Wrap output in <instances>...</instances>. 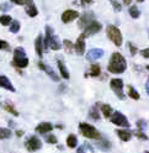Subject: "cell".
Instances as JSON below:
<instances>
[{
  "mask_svg": "<svg viewBox=\"0 0 149 153\" xmlns=\"http://www.w3.org/2000/svg\"><path fill=\"white\" fill-rule=\"evenodd\" d=\"M126 68H127V62L125 59V57L118 52L112 53L110 62H108L107 71L114 74H121L126 71Z\"/></svg>",
  "mask_w": 149,
  "mask_h": 153,
  "instance_id": "6da1fadb",
  "label": "cell"
},
{
  "mask_svg": "<svg viewBox=\"0 0 149 153\" xmlns=\"http://www.w3.org/2000/svg\"><path fill=\"white\" fill-rule=\"evenodd\" d=\"M79 132L84 137L90 138V140H101V133L94 127L89 125L88 122H80L79 123Z\"/></svg>",
  "mask_w": 149,
  "mask_h": 153,
  "instance_id": "7a4b0ae2",
  "label": "cell"
},
{
  "mask_svg": "<svg viewBox=\"0 0 149 153\" xmlns=\"http://www.w3.org/2000/svg\"><path fill=\"white\" fill-rule=\"evenodd\" d=\"M106 33H107V37L115 43V46L121 47V45H122V33H121V31L116 26L108 25L106 28Z\"/></svg>",
  "mask_w": 149,
  "mask_h": 153,
  "instance_id": "3957f363",
  "label": "cell"
},
{
  "mask_svg": "<svg viewBox=\"0 0 149 153\" xmlns=\"http://www.w3.org/2000/svg\"><path fill=\"white\" fill-rule=\"evenodd\" d=\"M110 120H111V122H112L114 125H116V126L126 127V128H128L129 126H131V125H129V122H128V120H127V117L125 116L122 112H119V111H115V112H112V115H111Z\"/></svg>",
  "mask_w": 149,
  "mask_h": 153,
  "instance_id": "277c9868",
  "label": "cell"
},
{
  "mask_svg": "<svg viewBox=\"0 0 149 153\" xmlns=\"http://www.w3.org/2000/svg\"><path fill=\"white\" fill-rule=\"evenodd\" d=\"M110 87H111V89L115 91V94L117 95V98L122 99V100L125 99V94H123V91H122V88H123V82H122V79H118V78L111 79Z\"/></svg>",
  "mask_w": 149,
  "mask_h": 153,
  "instance_id": "5b68a950",
  "label": "cell"
},
{
  "mask_svg": "<svg viewBox=\"0 0 149 153\" xmlns=\"http://www.w3.org/2000/svg\"><path fill=\"white\" fill-rule=\"evenodd\" d=\"M101 28H102V25H101L100 22H97V21H92L91 24H89L85 28H84L83 35L85 36V37H90V36H92V35H95V33L100 32V31H101Z\"/></svg>",
  "mask_w": 149,
  "mask_h": 153,
  "instance_id": "8992f818",
  "label": "cell"
},
{
  "mask_svg": "<svg viewBox=\"0 0 149 153\" xmlns=\"http://www.w3.org/2000/svg\"><path fill=\"white\" fill-rule=\"evenodd\" d=\"M25 146H26L27 151L35 152V151H38L42 147V142L37 136H32L25 142Z\"/></svg>",
  "mask_w": 149,
  "mask_h": 153,
  "instance_id": "52a82bcc",
  "label": "cell"
},
{
  "mask_svg": "<svg viewBox=\"0 0 149 153\" xmlns=\"http://www.w3.org/2000/svg\"><path fill=\"white\" fill-rule=\"evenodd\" d=\"M92 21H94V14L92 13H85V14H83L79 19V22H78V26L81 28H85L89 24H91Z\"/></svg>",
  "mask_w": 149,
  "mask_h": 153,
  "instance_id": "ba28073f",
  "label": "cell"
},
{
  "mask_svg": "<svg viewBox=\"0 0 149 153\" xmlns=\"http://www.w3.org/2000/svg\"><path fill=\"white\" fill-rule=\"evenodd\" d=\"M74 50H75L78 56H83L84 52H85V36H84L83 33L78 37L77 43H75V46H74Z\"/></svg>",
  "mask_w": 149,
  "mask_h": 153,
  "instance_id": "9c48e42d",
  "label": "cell"
},
{
  "mask_svg": "<svg viewBox=\"0 0 149 153\" xmlns=\"http://www.w3.org/2000/svg\"><path fill=\"white\" fill-rule=\"evenodd\" d=\"M79 17V13L75 11V10H66L63 14H62V21L64 24H68V22H72L73 20Z\"/></svg>",
  "mask_w": 149,
  "mask_h": 153,
  "instance_id": "30bf717a",
  "label": "cell"
},
{
  "mask_svg": "<svg viewBox=\"0 0 149 153\" xmlns=\"http://www.w3.org/2000/svg\"><path fill=\"white\" fill-rule=\"evenodd\" d=\"M25 1V10L27 13V15H29L30 17H35L37 16V14H38V10L36 9L35 4H33V0H24Z\"/></svg>",
  "mask_w": 149,
  "mask_h": 153,
  "instance_id": "8fae6325",
  "label": "cell"
},
{
  "mask_svg": "<svg viewBox=\"0 0 149 153\" xmlns=\"http://www.w3.org/2000/svg\"><path fill=\"white\" fill-rule=\"evenodd\" d=\"M38 68L42 69V71H44V72L47 73V74L51 76V78L54 80V82H59V76L57 75V73H55V72L51 68V67H48L47 64H44L43 62H38Z\"/></svg>",
  "mask_w": 149,
  "mask_h": 153,
  "instance_id": "7c38bea8",
  "label": "cell"
},
{
  "mask_svg": "<svg viewBox=\"0 0 149 153\" xmlns=\"http://www.w3.org/2000/svg\"><path fill=\"white\" fill-rule=\"evenodd\" d=\"M104 56V51L101 48H92L86 53V59L88 61H96Z\"/></svg>",
  "mask_w": 149,
  "mask_h": 153,
  "instance_id": "4fadbf2b",
  "label": "cell"
},
{
  "mask_svg": "<svg viewBox=\"0 0 149 153\" xmlns=\"http://www.w3.org/2000/svg\"><path fill=\"white\" fill-rule=\"evenodd\" d=\"M52 130H53V126L49 122H41L40 125H37V127H36V132L40 133V135H46V133L51 132Z\"/></svg>",
  "mask_w": 149,
  "mask_h": 153,
  "instance_id": "5bb4252c",
  "label": "cell"
},
{
  "mask_svg": "<svg viewBox=\"0 0 149 153\" xmlns=\"http://www.w3.org/2000/svg\"><path fill=\"white\" fill-rule=\"evenodd\" d=\"M35 48H36V53H37V56H38V57H42V56H43V52H44V42H43V37H42V35H40L38 37L36 38Z\"/></svg>",
  "mask_w": 149,
  "mask_h": 153,
  "instance_id": "9a60e30c",
  "label": "cell"
},
{
  "mask_svg": "<svg viewBox=\"0 0 149 153\" xmlns=\"http://www.w3.org/2000/svg\"><path fill=\"white\" fill-rule=\"evenodd\" d=\"M0 87L9 90V91H15V88H14V85L11 84V82L9 80L5 75H0Z\"/></svg>",
  "mask_w": 149,
  "mask_h": 153,
  "instance_id": "2e32d148",
  "label": "cell"
},
{
  "mask_svg": "<svg viewBox=\"0 0 149 153\" xmlns=\"http://www.w3.org/2000/svg\"><path fill=\"white\" fill-rule=\"evenodd\" d=\"M116 132H117L119 140L123 141V142H128L129 140L132 138V132L128 131V130H117Z\"/></svg>",
  "mask_w": 149,
  "mask_h": 153,
  "instance_id": "e0dca14e",
  "label": "cell"
},
{
  "mask_svg": "<svg viewBox=\"0 0 149 153\" xmlns=\"http://www.w3.org/2000/svg\"><path fill=\"white\" fill-rule=\"evenodd\" d=\"M11 64L14 67H16V68H26L27 65H29V59H27V57L26 58H21V59H13Z\"/></svg>",
  "mask_w": 149,
  "mask_h": 153,
  "instance_id": "ac0fdd59",
  "label": "cell"
},
{
  "mask_svg": "<svg viewBox=\"0 0 149 153\" xmlns=\"http://www.w3.org/2000/svg\"><path fill=\"white\" fill-rule=\"evenodd\" d=\"M57 63H58V68H59V72H60V75L63 76L64 79H69V72H68V69H67V67H66V64H64L60 59H58L57 61Z\"/></svg>",
  "mask_w": 149,
  "mask_h": 153,
  "instance_id": "d6986e66",
  "label": "cell"
},
{
  "mask_svg": "<svg viewBox=\"0 0 149 153\" xmlns=\"http://www.w3.org/2000/svg\"><path fill=\"white\" fill-rule=\"evenodd\" d=\"M49 47H51L52 50H54V51H58V50L62 48V43L59 42V40H58V37H57V36L52 35L51 41H49Z\"/></svg>",
  "mask_w": 149,
  "mask_h": 153,
  "instance_id": "ffe728a7",
  "label": "cell"
},
{
  "mask_svg": "<svg viewBox=\"0 0 149 153\" xmlns=\"http://www.w3.org/2000/svg\"><path fill=\"white\" fill-rule=\"evenodd\" d=\"M101 112L104 115V117L110 119L111 115H112V108H111L108 104H102L101 105Z\"/></svg>",
  "mask_w": 149,
  "mask_h": 153,
  "instance_id": "44dd1931",
  "label": "cell"
},
{
  "mask_svg": "<svg viewBox=\"0 0 149 153\" xmlns=\"http://www.w3.org/2000/svg\"><path fill=\"white\" fill-rule=\"evenodd\" d=\"M96 147L100 151H108L111 148V143L107 140H105V138H101V141L96 143Z\"/></svg>",
  "mask_w": 149,
  "mask_h": 153,
  "instance_id": "7402d4cb",
  "label": "cell"
},
{
  "mask_svg": "<svg viewBox=\"0 0 149 153\" xmlns=\"http://www.w3.org/2000/svg\"><path fill=\"white\" fill-rule=\"evenodd\" d=\"M99 106H100V104L97 102V104H95L94 106H92L91 109H90V117L91 119H94V120H99L100 119V112H99Z\"/></svg>",
  "mask_w": 149,
  "mask_h": 153,
  "instance_id": "603a6c76",
  "label": "cell"
},
{
  "mask_svg": "<svg viewBox=\"0 0 149 153\" xmlns=\"http://www.w3.org/2000/svg\"><path fill=\"white\" fill-rule=\"evenodd\" d=\"M14 58L15 59H21V58H26V52L22 47H17L14 50Z\"/></svg>",
  "mask_w": 149,
  "mask_h": 153,
  "instance_id": "cb8c5ba5",
  "label": "cell"
},
{
  "mask_svg": "<svg viewBox=\"0 0 149 153\" xmlns=\"http://www.w3.org/2000/svg\"><path fill=\"white\" fill-rule=\"evenodd\" d=\"M78 145V138L75 135H69L67 138V146L69 148H75Z\"/></svg>",
  "mask_w": 149,
  "mask_h": 153,
  "instance_id": "d4e9b609",
  "label": "cell"
},
{
  "mask_svg": "<svg viewBox=\"0 0 149 153\" xmlns=\"http://www.w3.org/2000/svg\"><path fill=\"white\" fill-rule=\"evenodd\" d=\"M3 106H4V109H5L7 112L13 114L14 116H18V111H17V110L14 108V105H13V104H10L9 101H6V102H4V105H3Z\"/></svg>",
  "mask_w": 149,
  "mask_h": 153,
  "instance_id": "484cf974",
  "label": "cell"
},
{
  "mask_svg": "<svg viewBox=\"0 0 149 153\" xmlns=\"http://www.w3.org/2000/svg\"><path fill=\"white\" fill-rule=\"evenodd\" d=\"M101 74V67L100 64H91L90 67V75L91 76H99Z\"/></svg>",
  "mask_w": 149,
  "mask_h": 153,
  "instance_id": "4316f807",
  "label": "cell"
},
{
  "mask_svg": "<svg viewBox=\"0 0 149 153\" xmlns=\"http://www.w3.org/2000/svg\"><path fill=\"white\" fill-rule=\"evenodd\" d=\"M13 136V132L7 128H1L0 127V140H6V138H10Z\"/></svg>",
  "mask_w": 149,
  "mask_h": 153,
  "instance_id": "83f0119b",
  "label": "cell"
},
{
  "mask_svg": "<svg viewBox=\"0 0 149 153\" xmlns=\"http://www.w3.org/2000/svg\"><path fill=\"white\" fill-rule=\"evenodd\" d=\"M128 97L132 98V99H134V100H138V99H139L138 91L132 87V85H128Z\"/></svg>",
  "mask_w": 149,
  "mask_h": 153,
  "instance_id": "f1b7e54d",
  "label": "cell"
},
{
  "mask_svg": "<svg viewBox=\"0 0 149 153\" xmlns=\"http://www.w3.org/2000/svg\"><path fill=\"white\" fill-rule=\"evenodd\" d=\"M129 15H131V17H133V19H138L139 16H141V11L138 10V7L136 6V5H132L131 7H129Z\"/></svg>",
  "mask_w": 149,
  "mask_h": 153,
  "instance_id": "f546056e",
  "label": "cell"
},
{
  "mask_svg": "<svg viewBox=\"0 0 149 153\" xmlns=\"http://www.w3.org/2000/svg\"><path fill=\"white\" fill-rule=\"evenodd\" d=\"M11 22H13L11 16H9V15H1L0 16V24H1L3 26H7V25H10Z\"/></svg>",
  "mask_w": 149,
  "mask_h": 153,
  "instance_id": "4dcf8cb0",
  "label": "cell"
},
{
  "mask_svg": "<svg viewBox=\"0 0 149 153\" xmlns=\"http://www.w3.org/2000/svg\"><path fill=\"white\" fill-rule=\"evenodd\" d=\"M18 30H20V22L17 20H14L11 22V26H10V32L16 33V32H18Z\"/></svg>",
  "mask_w": 149,
  "mask_h": 153,
  "instance_id": "1f68e13d",
  "label": "cell"
},
{
  "mask_svg": "<svg viewBox=\"0 0 149 153\" xmlns=\"http://www.w3.org/2000/svg\"><path fill=\"white\" fill-rule=\"evenodd\" d=\"M63 45H64V48H66V51H67L68 53H72V51H73V48H74V45H73L69 40H64V41H63Z\"/></svg>",
  "mask_w": 149,
  "mask_h": 153,
  "instance_id": "d6a6232c",
  "label": "cell"
},
{
  "mask_svg": "<svg viewBox=\"0 0 149 153\" xmlns=\"http://www.w3.org/2000/svg\"><path fill=\"white\" fill-rule=\"evenodd\" d=\"M134 135H136V136H137L139 140H143V141H147V140H148V136L145 135V133H144L142 130H139V128H138V130L134 132Z\"/></svg>",
  "mask_w": 149,
  "mask_h": 153,
  "instance_id": "836d02e7",
  "label": "cell"
},
{
  "mask_svg": "<svg viewBox=\"0 0 149 153\" xmlns=\"http://www.w3.org/2000/svg\"><path fill=\"white\" fill-rule=\"evenodd\" d=\"M46 141H47L48 143H51V145H55V143L58 142L57 137H55L54 135H47V137H46Z\"/></svg>",
  "mask_w": 149,
  "mask_h": 153,
  "instance_id": "e575fe53",
  "label": "cell"
},
{
  "mask_svg": "<svg viewBox=\"0 0 149 153\" xmlns=\"http://www.w3.org/2000/svg\"><path fill=\"white\" fill-rule=\"evenodd\" d=\"M110 1H111V4H112V6H114V9H115V11H121V10H122L121 3L116 1V0H110Z\"/></svg>",
  "mask_w": 149,
  "mask_h": 153,
  "instance_id": "d590c367",
  "label": "cell"
},
{
  "mask_svg": "<svg viewBox=\"0 0 149 153\" xmlns=\"http://www.w3.org/2000/svg\"><path fill=\"white\" fill-rule=\"evenodd\" d=\"M0 50H4V51H10V46L6 41L0 40Z\"/></svg>",
  "mask_w": 149,
  "mask_h": 153,
  "instance_id": "8d00e7d4",
  "label": "cell"
},
{
  "mask_svg": "<svg viewBox=\"0 0 149 153\" xmlns=\"http://www.w3.org/2000/svg\"><path fill=\"white\" fill-rule=\"evenodd\" d=\"M137 126H138L139 130L143 131V130L147 127V121H144V120H138V121H137Z\"/></svg>",
  "mask_w": 149,
  "mask_h": 153,
  "instance_id": "74e56055",
  "label": "cell"
},
{
  "mask_svg": "<svg viewBox=\"0 0 149 153\" xmlns=\"http://www.w3.org/2000/svg\"><path fill=\"white\" fill-rule=\"evenodd\" d=\"M10 9H11V5L7 4V3H3L0 5V10L1 11H7V10H10Z\"/></svg>",
  "mask_w": 149,
  "mask_h": 153,
  "instance_id": "f35d334b",
  "label": "cell"
},
{
  "mask_svg": "<svg viewBox=\"0 0 149 153\" xmlns=\"http://www.w3.org/2000/svg\"><path fill=\"white\" fill-rule=\"evenodd\" d=\"M128 46H129V51H131V54H132V56H134V54L137 53V48H136V46H134V45H132L131 42L128 43Z\"/></svg>",
  "mask_w": 149,
  "mask_h": 153,
  "instance_id": "ab89813d",
  "label": "cell"
},
{
  "mask_svg": "<svg viewBox=\"0 0 149 153\" xmlns=\"http://www.w3.org/2000/svg\"><path fill=\"white\" fill-rule=\"evenodd\" d=\"M141 56H143L144 58H149V48L142 50V51H141Z\"/></svg>",
  "mask_w": 149,
  "mask_h": 153,
  "instance_id": "60d3db41",
  "label": "cell"
},
{
  "mask_svg": "<svg viewBox=\"0 0 149 153\" xmlns=\"http://www.w3.org/2000/svg\"><path fill=\"white\" fill-rule=\"evenodd\" d=\"M94 0H80V4L83 5V6H85V5H90Z\"/></svg>",
  "mask_w": 149,
  "mask_h": 153,
  "instance_id": "b9f144b4",
  "label": "cell"
},
{
  "mask_svg": "<svg viewBox=\"0 0 149 153\" xmlns=\"http://www.w3.org/2000/svg\"><path fill=\"white\" fill-rule=\"evenodd\" d=\"M77 153H85V145H83L81 147H79Z\"/></svg>",
  "mask_w": 149,
  "mask_h": 153,
  "instance_id": "7bdbcfd3",
  "label": "cell"
},
{
  "mask_svg": "<svg viewBox=\"0 0 149 153\" xmlns=\"http://www.w3.org/2000/svg\"><path fill=\"white\" fill-rule=\"evenodd\" d=\"M11 1L15 3V4H17V5H24V4H25L24 0H11Z\"/></svg>",
  "mask_w": 149,
  "mask_h": 153,
  "instance_id": "ee69618b",
  "label": "cell"
},
{
  "mask_svg": "<svg viewBox=\"0 0 149 153\" xmlns=\"http://www.w3.org/2000/svg\"><path fill=\"white\" fill-rule=\"evenodd\" d=\"M16 136H17V137H21V136H24V131H21V130H17V131H16Z\"/></svg>",
  "mask_w": 149,
  "mask_h": 153,
  "instance_id": "f6af8a7d",
  "label": "cell"
},
{
  "mask_svg": "<svg viewBox=\"0 0 149 153\" xmlns=\"http://www.w3.org/2000/svg\"><path fill=\"white\" fill-rule=\"evenodd\" d=\"M122 1H123V4H125V5H131L132 0H122Z\"/></svg>",
  "mask_w": 149,
  "mask_h": 153,
  "instance_id": "bcb514c9",
  "label": "cell"
},
{
  "mask_svg": "<svg viewBox=\"0 0 149 153\" xmlns=\"http://www.w3.org/2000/svg\"><path fill=\"white\" fill-rule=\"evenodd\" d=\"M145 90H147V93H148V95H149V82H148L147 85H145Z\"/></svg>",
  "mask_w": 149,
  "mask_h": 153,
  "instance_id": "7dc6e473",
  "label": "cell"
},
{
  "mask_svg": "<svg viewBox=\"0 0 149 153\" xmlns=\"http://www.w3.org/2000/svg\"><path fill=\"white\" fill-rule=\"evenodd\" d=\"M137 1H138V3H142V1H144V0H137Z\"/></svg>",
  "mask_w": 149,
  "mask_h": 153,
  "instance_id": "c3c4849f",
  "label": "cell"
},
{
  "mask_svg": "<svg viewBox=\"0 0 149 153\" xmlns=\"http://www.w3.org/2000/svg\"><path fill=\"white\" fill-rule=\"evenodd\" d=\"M147 69H148V71H149V65H147Z\"/></svg>",
  "mask_w": 149,
  "mask_h": 153,
  "instance_id": "681fc988",
  "label": "cell"
},
{
  "mask_svg": "<svg viewBox=\"0 0 149 153\" xmlns=\"http://www.w3.org/2000/svg\"><path fill=\"white\" fill-rule=\"evenodd\" d=\"M148 32H149V28H148Z\"/></svg>",
  "mask_w": 149,
  "mask_h": 153,
  "instance_id": "f907efd6",
  "label": "cell"
},
{
  "mask_svg": "<svg viewBox=\"0 0 149 153\" xmlns=\"http://www.w3.org/2000/svg\"><path fill=\"white\" fill-rule=\"evenodd\" d=\"M145 153H149V152H145Z\"/></svg>",
  "mask_w": 149,
  "mask_h": 153,
  "instance_id": "816d5d0a",
  "label": "cell"
}]
</instances>
